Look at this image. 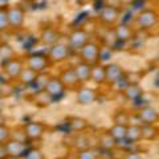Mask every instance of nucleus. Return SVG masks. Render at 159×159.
I'll return each mask as SVG.
<instances>
[{
	"instance_id": "obj_1",
	"label": "nucleus",
	"mask_w": 159,
	"mask_h": 159,
	"mask_svg": "<svg viewBox=\"0 0 159 159\" xmlns=\"http://www.w3.org/2000/svg\"><path fill=\"white\" fill-rule=\"evenodd\" d=\"M159 13L154 8H146L139 12L134 19V25L139 31H151L158 25Z\"/></svg>"
},
{
	"instance_id": "obj_2",
	"label": "nucleus",
	"mask_w": 159,
	"mask_h": 159,
	"mask_svg": "<svg viewBox=\"0 0 159 159\" xmlns=\"http://www.w3.org/2000/svg\"><path fill=\"white\" fill-rule=\"evenodd\" d=\"M101 45H99L98 43L93 41H88L85 45L81 48V51H80V61L82 62H86L89 64L90 66L96 65V64H99L101 62Z\"/></svg>"
},
{
	"instance_id": "obj_3",
	"label": "nucleus",
	"mask_w": 159,
	"mask_h": 159,
	"mask_svg": "<svg viewBox=\"0 0 159 159\" xmlns=\"http://www.w3.org/2000/svg\"><path fill=\"white\" fill-rule=\"evenodd\" d=\"M7 15H8V29H12L13 32L23 29L24 23H25V11L20 4L8 6Z\"/></svg>"
},
{
	"instance_id": "obj_4",
	"label": "nucleus",
	"mask_w": 159,
	"mask_h": 159,
	"mask_svg": "<svg viewBox=\"0 0 159 159\" xmlns=\"http://www.w3.org/2000/svg\"><path fill=\"white\" fill-rule=\"evenodd\" d=\"M24 65L31 68L32 70L37 72V73H43L47 72L49 68H51V61L47 54L44 53H31L25 57V61H24Z\"/></svg>"
},
{
	"instance_id": "obj_5",
	"label": "nucleus",
	"mask_w": 159,
	"mask_h": 159,
	"mask_svg": "<svg viewBox=\"0 0 159 159\" xmlns=\"http://www.w3.org/2000/svg\"><path fill=\"white\" fill-rule=\"evenodd\" d=\"M121 8L117 7V6H109V4H106V6H103L101 8V11H99L98 13V20L101 21L103 25L106 27H114L117 25L119 19H121Z\"/></svg>"
},
{
	"instance_id": "obj_6",
	"label": "nucleus",
	"mask_w": 159,
	"mask_h": 159,
	"mask_svg": "<svg viewBox=\"0 0 159 159\" xmlns=\"http://www.w3.org/2000/svg\"><path fill=\"white\" fill-rule=\"evenodd\" d=\"M105 65V84L109 86H114L121 84L125 80V69L117 62L103 64Z\"/></svg>"
},
{
	"instance_id": "obj_7",
	"label": "nucleus",
	"mask_w": 159,
	"mask_h": 159,
	"mask_svg": "<svg viewBox=\"0 0 159 159\" xmlns=\"http://www.w3.org/2000/svg\"><path fill=\"white\" fill-rule=\"evenodd\" d=\"M70 54H72V51L68 47V44L58 41L57 44L49 47L47 56L49 58V61H51V64H61L64 61H66L70 57Z\"/></svg>"
},
{
	"instance_id": "obj_8",
	"label": "nucleus",
	"mask_w": 159,
	"mask_h": 159,
	"mask_svg": "<svg viewBox=\"0 0 159 159\" xmlns=\"http://www.w3.org/2000/svg\"><path fill=\"white\" fill-rule=\"evenodd\" d=\"M88 41H90V34L84 28H76L69 33L68 36V47L70 48V51L80 52L81 48L85 45Z\"/></svg>"
},
{
	"instance_id": "obj_9",
	"label": "nucleus",
	"mask_w": 159,
	"mask_h": 159,
	"mask_svg": "<svg viewBox=\"0 0 159 159\" xmlns=\"http://www.w3.org/2000/svg\"><path fill=\"white\" fill-rule=\"evenodd\" d=\"M23 129L28 141H41L48 130V126L47 123L41 121H32V122H27L23 126Z\"/></svg>"
},
{
	"instance_id": "obj_10",
	"label": "nucleus",
	"mask_w": 159,
	"mask_h": 159,
	"mask_svg": "<svg viewBox=\"0 0 159 159\" xmlns=\"http://www.w3.org/2000/svg\"><path fill=\"white\" fill-rule=\"evenodd\" d=\"M98 96H99V93L97 89L86 86V85H81L76 92V101L80 105L88 106L96 102L98 99Z\"/></svg>"
},
{
	"instance_id": "obj_11",
	"label": "nucleus",
	"mask_w": 159,
	"mask_h": 159,
	"mask_svg": "<svg viewBox=\"0 0 159 159\" xmlns=\"http://www.w3.org/2000/svg\"><path fill=\"white\" fill-rule=\"evenodd\" d=\"M24 66H25L24 65V61L21 58H19L17 56L11 60H7V61H3V70L11 81H17V78Z\"/></svg>"
},
{
	"instance_id": "obj_12",
	"label": "nucleus",
	"mask_w": 159,
	"mask_h": 159,
	"mask_svg": "<svg viewBox=\"0 0 159 159\" xmlns=\"http://www.w3.org/2000/svg\"><path fill=\"white\" fill-rule=\"evenodd\" d=\"M137 117L139 118L142 125H158L159 121V113L154 106L145 105L138 109Z\"/></svg>"
},
{
	"instance_id": "obj_13",
	"label": "nucleus",
	"mask_w": 159,
	"mask_h": 159,
	"mask_svg": "<svg viewBox=\"0 0 159 159\" xmlns=\"http://www.w3.org/2000/svg\"><path fill=\"white\" fill-rule=\"evenodd\" d=\"M44 90L52 97V99H56V98L60 99L65 94L66 88L64 86V84L60 81V78L57 76H51L48 82L45 84V86H44Z\"/></svg>"
},
{
	"instance_id": "obj_14",
	"label": "nucleus",
	"mask_w": 159,
	"mask_h": 159,
	"mask_svg": "<svg viewBox=\"0 0 159 159\" xmlns=\"http://www.w3.org/2000/svg\"><path fill=\"white\" fill-rule=\"evenodd\" d=\"M40 43L45 47H52L58 41H61V32L54 27H44L40 32Z\"/></svg>"
},
{
	"instance_id": "obj_15",
	"label": "nucleus",
	"mask_w": 159,
	"mask_h": 159,
	"mask_svg": "<svg viewBox=\"0 0 159 159\" xmlns=\"http://www.w3.org/2000/svg\"><path fill=\"white\" fill-rule=\"evenodd\" d=\"M57 77L60 78V81L64 84V86H65L66 89H73V90H77V89L81 86V84H80L78 80H77L76 73H74L73 65L64 68L60 72V74Z\"/></svg>"
},
{
	"instance_id": "obj_16",
	"label": "nucleus",
	"mask_w": 159,
	"mask_h": 159,
	"mask_svg": "<svg viewBox=\"0 0 159 159\" xmlns=\"http://www.w3.org/2000/svg\"><path fill=\"white\" fill-rule=\"evenodd\" d=\"M113 33H114V36H116V40L119 43H127V41H130V40H133L134 36H135L134 28L125 23H118L117 25H114Z\"/></svg>"
},
{
	"instance_id": "obj_17",
	"label": "nucleus",
	"mask_w": 159,
	"mask_h": 159,
	"mask_svg": "<svg viewBox=\"0 0 159 159\" xmlns=\"http://www.w3.org/2000/svg\"><path fill=\"white\" fill-rule=\"evenodd\" d=\"M74 73L77 76V80L81 85H86L88 82H90V73H92V66L86 62L78 61L77 64L73 65Z\"/></svg>"
},
{
	"instance_id": "obj_18",
	"label": "nucleus",
	"mask_w": 159,
	"mask_h": 159,
	"mask_svg": "<svg viewBox=\"0 0 159 159\" xmlns=\"http://www.w3.org/2000/svg\"><path fill=\"white\" fill-rule=\"evenodd\" d=\"M4 145H6L7 154H8V155H12V157L23 158V155L28 150V145H27V143L15 141V139H9V141L6 142Z\"/></svg>"
},
{
	"instance_id": "obj_19",
	"label": "nucleus",
	"mask_w": 159,
	"mask_h": 159,
	"mask_svg": "<svg viewBox=\"0 0 159 159\" xmlns=\"http://www.w3.org/2000/svg\"><path fill=\"white\" fill-rule=\"evenodd\" d=\"M143 93H145V90L139 84H126L125 88H123V97L131 102L139 101L143 96Z\"/></svg>"
},
{
	"instance_id": "obj_20",
	"label": "nucleus",
	"mask_w": 159,
	"mask_h": 159,
	"mask_svg": "<svg viewBox=\"0 0 159 159\" xmlns=\"http://www.w3.org/2000/svg\"><path fill=\"white\" fill-rule=\"evenodd\" d=\"M31 101L33 105L37 107H48L52 105L53 99L44 89H41V90H34V93L31 97Z\"/></svg>"
},
{
	"instance_id": "obj_21",
	"label": "nucleus",
	"mask_w": 159,
	"mask_h": 159,
	"mask_svg": "<svg viewBox=\"0 0 159 159\" xmlns=\"http://www.w3.org/2000/svg\"><path fill=\"white\" fill-rule=\"evenodd\" d=\"M68 126L73 133H84L89 127V122L85 118L82 117H77V116H72L68 117Z\"/></svg>"
},
{
	"instance_id": "obj_22",
	"label": "nucleus",
	"mask_w": 159,
	"mask_h": 159,
	"mask_svg": "<svg viewBox=\"0 0 159 159\" xmlns=\"http://www.w3.org/2000/svg\"><path fill=\"white\" fill-rule=\"evenodd\" d=\"M37 76H39L37 72L32 70V69L28 68V66H24L21 73H20L19 78H17V81L21 84L23 86H32L34 84V81H36Z\"/></svg>"
},
{
	"instance_id": "obj_23",
	"label": "nucleus",
	"mask_w": 159,
	"mask_h": 159,
	"mask_svg": "<svg viewBox=\"0 0 159 159\" xmlns=\"http://www.w3.org/2000/svg\"><path fill=\"white\" fill-rule=\"evenodd\" d=\"M142 141L146 142H157L159 137L158 125H141Z\"/></svg>"
},
{
	"instance_id": "obj_24",
	"label": "nucleus",
	"mask_w": 159,
	"mask_h": 159,
	"mask_svg": "<svg viewBox=\"0 0 159 159\" xmlns=\"http://www.w3.org/2000/svg\"><path fill=\"white\" fill-rule=\"evenodd\" d=\"M90 81L96 85H105V65L103 64H96L92 66Z\"/></svg>"
},
{
	"instance_id": "obj_25",
	"label": "nucleus",
	"mask_w": 159,
	"mask_h": 159,
	"mask_svg": "<svg viewBox=\"0 0 159 159\" xmlns=\"http://www.w3.org/2000/svg\"><path fill=\"white\" fill-rule=\"evenodd\" d=\"M117 147V142L110 137L107 131H103L98 137V148L99 150H114Z\"/></svg>"
},
{
	"instance_id": "obj_26",
	"label": "nucleus",
	"mask_w": 159,
	"mask_h": 159,
	"mask_svg": "<svg viewBox=\"0 0 159 159\" xmlns=\"http://www.w3.org/2000/svg\"><path fill=\"white\" fill-rule=\"evenodd\" d=\"M125 141L130 143H138L142 142V131L141 125H129L126 130V138Z\"/></svg>"
},
{
	"instance_id": "obj_27",
	"label": "nucleus",
	"mask_w": 159,
	"mask_h": 159,
	"mask_svg": "<svg viewBox=\"0 0 159 159\" xmlns=\"http://www.w3.org/2000/svg\"><path fill=\"white\" fill-rule=\"evenodd\" d=\"M129 123H130V113L125 109H117L113 114V125L129 126Z\"/></svg>"
},
{
	"instance_id": "obj_28",
	"label": "nucleus",
	"mask_w": 159,
	"mask_h": 159,
	"mask_svg": "<svg viewBox=\"0 0 159 159\" xmlns=\"http://www.w3.org/2000/svg\"><path fill=\"white\" fill-rule=\"evenodd\" d=\"M126 130H127V126L111 125L106 131L110 134V137L116 142H121V141H125V138H126Z\"/></svg>"
},
{
	"instance_id": "obj_29",
	"label": "nucleus",
	"mask_w": 159,
	"mask_h": 159,
	"mask_svg": "<svg viewBox=\"0 0 159 159\" xmlns=\"http://www.w3.org/2000/svg\"><path fill=\"white\" fill-rule=\"evenodd\" d=\"M74 148H76L77 151L80 150H85V148H89V147H92L90 146V139H89L88 135H85L84 133H78L76 138H74Z\"/></svg>"
},
{
	"instance_id": "obj_30",
	"label": "nucleus",
	"mask_w": 159,
	"mask_h": 159,
	"mask_svg": "<svg viewBox=\"0 0 159 159\" xmlns=\"http://www.w3.org/2000/svg\"><path fill=\"white\" fill-rule=\"evenodd\" d=\"M13 57H16V52L15 49L7 43H2L0 44V58L3 61H7V60H11Z\"/></svg>"
},
{
	"instance_id": "obj_31",
	"label": "nucleus",
	"mask_w": 159,
	"mask_h": 159,
	"mask_svg": "<svg viewBox=\"0 0 159 159\" xmlns=\"http://www.w3.org/2000/svg\"><path fill=\"white\" fill-rule=\"evenodd\" d=\"M76 159H98V148L89 147L85 150H80L77 151Z\"/></svg>"
},
{
	"instance_id": "obj_32",
	"label": "nucleus",
	"mask_w": 159,
	"mask_h": 159,
	"mask_svg": "<svg viewBox=\"0 0 159 159\" xmlns=\"http://www.w3.org/2000/svg\"><path fill=\"white\" fill-rule=\"evenodd\" d=\"M21 159H47L45 154H44L37 147H28V150L23 155Z\"/></svg>"
},
{
	"instance_id": "obj_33",
	"label": "nucleus",
	"mask_w": 159,
	"mask_h": 159,
	"mask_svg": "<svg viewBox=\"0 0 159 159\" xmlns=\"http://www.w3.org/2000/svg\"><path fill=\"white\" fill-rule=\"evenodd\" d=\"M145 76L143 72H139V70H135V72H125V81L126 84H139L141 80Z\"/></svg>"
},
{
	"instance_id": "obj_34",
	"label": "nucleus",
	"mask_w": 159,
	"mask_h": 159,
	"mask_svg": "<svg viewBox=\"0 0 159 159\" xmlns=\"http://www.w3.org/2000/svg\"><path fill=\"white\" fill-rule=\"evenodd\" d=\"M11 139H15V141H19V142H23V143L29 142L27 135H25V133H24L23 126L21 127L11 129ZM27 145H28V143H27Z\"/></svg>"
},
{
	"instance_id": "obj_35",
	"label": "nucleus",
	"mask_w": 159,
	"mask_h": 159,
	"mask_svg": "<svg viewBox=\"0 0 159 159\" xmlns=\"http://www.w3.org/2000/svg\"><path fill=\"white\" fill-rule=\"evenodd\" d=\"M8 6H0V33L6 32L8 29V15H7Z\"/></svg>"
},
{
	"instance_id": "obj_36",
	"label": "nucleus",
	"mask_w": 159,
	"mask_h": 159,
	"mask_svg": "<svg viewBox=\"0 0 159 159\" xmlns=\"http://www.w3.org/2000/svg\"><path fill=\"white\" fill-rule=\"evenodd\" d=\"M11 139V127L8 125L0 126V145H4Z\"/></svg>"
},
{
	"instance_id": "obj_37",
	"label": "nucleus",
	"mask_w": 159,
	"mask_h": 159,
	"mask_svg": "<svg viewBox=\"0 0 159 159\" xmlns=\"http://www.w3.org/2000/svg\"><path fill=\"white\" fill-rule=\"evenodd\" d=\"M117 2H118V4L121 7H131L137 0H117Z\"/></svg>"
},
{
	"instance_id": "obj_38",
	"label": "nucleus",
	"mask_w": 159,
	"mask_h": 159,
	"mask_svg": "<svg viewBox=\"0 0 159 159\" xmlns=\"http://www.w3.org/2000/svg\"><path fill=\"white\" fill-rule=\"evenodd\" d=\"M123 159H143V157L139 152H129Z\"/></svg>"
},
{
	"instance_id": "obj_39",
	"label": "nucleus",
	"mask_w": 159,
	"mask_h": 159,
	"mask_svg": "<svg viewBox=\"0 0 159 159\" xmlns=\"http://www.w3.org/2000/svg\"><path fill=\"white\" fill-rule=\"evenodd\" d=\"M8 155L6 150V145H0V159H4Z\"/></svg>"
},
{
	"instance_id": "obj_40",
	"label": "nucleus",
	"mask_w": 159,
	"mask_h": 159,
	"mask_svg": "<svg viewBox=\"0 0 159 159\" xmlns=\"http://www.w3.org/2000/svg\"><path fill=\"white\" fill-rule=\"evenodd\" d=\"M3 125H7V117L4 113H0V126Z\"/></svg>"
},
{
	"instance_id": "obj_41",
	"label": "nucleus",
	"mask_w": 159,
	"mask_h": 159,
	"mask_svg": "<svg viewBox=\"0 0 159 159\" xmlns=\"http://www.w3.org/2000/svg\"><path fill=\"white\" fill-rule=\"evenodd\" d=\"M4 102H3V99H0V113H3L4 111Z\"/></svg>"
},
{
	"instance_id": "obj_42",
	"label": "nucleus",
	"mask_w": 159,
	"mask_h": 159,
	"mask_svg": "<svg viewBox=\"0 0 159 159\" xmlns=\"http://www.w3.org/2000/svg\"><path fill=\"white\" fill-rule=\"evenodd\" d=\"M4 96H6V94H4V92H3V88L0 86V99H3V98H4Z\"/></svg>"
},
{
	"instance_id": "obj_43",
	"label": "nucleus",
	"mask_w": 159,
	"mask_h": 159,
	"mask_svg": "<svg viewBox=\"0 0 159 159\" xmlns=\"http://www.w3.org/2000/svg\"><path fill=\"white\" fill-rule=\"evenodd\" d=\"M4 159H21V158H19V157H12V155H7Z\"/></svg>"
},
{
	"instance_id": "obj_44",
	"label": "nucleus",
	"mask_w": 159,
	"mask_h": 159,
	"mask_svg": "<svg viewBox=\"0 0 159 159\" xmlns=\"http://www.w3.org/2000/svg\"><path fill=\"white\" fill-rule=\"evenodd\" d=\"M93 2H103V0H93Z\"/></svg>"
},
{
	"instance_id": "obj_45",
	"label": "nucleus",
	"mask_w": 159,
	"mask_h": 159,
	"mask_svg": "<svg viewBox=\"0 0 159 159\" xmlns=\"http://www.w3.org/2000/svg\"><path fill=\"white\" fill-rule=\"evenodd\" d=\"M56 159H66V158H56Z\"/></svg>"
}]
</instances>
